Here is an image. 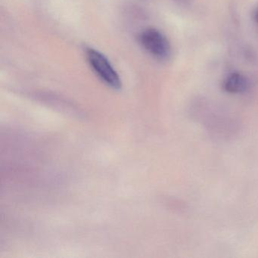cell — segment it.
<instances>
[{
	"label": "cell",
	"instance_id": "1",
	"mask_svg": "<svg viewBox=\"0 0 258 258\" xmlns=\"http://www.w3.org/2000/svg\"><path fill=\"white\" fill-rule=\"evenodd\" d=\"M86 55L90 67L105 84L114 90L120 89V77L105 55L94 49H87Z\"/></svg>",
	"mask_w": 258,
	"mask_h": 258
},
{
	"label": "cell",
	"instance_id": "5",
	"mask_svg": "<svg viewBox=\"0 0 258 258\" xmlns=\"http://www.w3.org/2000/svg\"><path fill=\"white\" fill-rule=\"evenodd\" d=\"M176 1H179V3H182V4H187V3H189L191 0H176Z\"/></svg>",
	"mask_w": 258,
	"mask_h": 258
},
{
	"label": "cell",
	"instance_id": "4",
	"mask_svg": "<svg viewBox=\"0 0 258 258\" xmlns=\"http://www.w3.org/2000/svg\"><path fill=\"white\" fill-rule=\"evenodd\" d=\"M253 20L258 24V6L254 9L253 12Z\"/></svg>",
	"mask_w": 258,
	"mask_h": 258
},
{
	"label": "cell",
	"instance_id": "2",
	"mask_svg": "<svg viewBox=\"0 0 258 258\" xmlns=\"http://www.w3.org/2000/svg\"><path fill=\"white\" fill-rule=\"evenodd\" d=\"M143 49L154 58L165 60L170 55V45L167 37L155 28H148L139 36Z\"/></svg>",
	"mask_w": 258,
	"mask_h": 258
},
{
	"label": "cell",
	"instance_id": "3",
	"mask_svg": "<svg viewBox=\"0 0 258 258\" xmlns=\"http://www.w3.org/2000/svg\"><path fill=\"white\" fill-rule=\"evenodd\" d=\"M223 89L229 93H244L249 87L248 80L240 73H232L223 81Z\"/></svg>",
	"mask_w": 258,
	"mask_h": 258
}]
</instances>
